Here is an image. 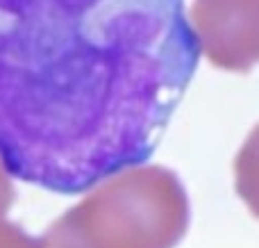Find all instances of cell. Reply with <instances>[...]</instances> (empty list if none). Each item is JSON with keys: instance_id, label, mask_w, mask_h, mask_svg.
Here are the masks:
<instances>
[{"instance_id": "obj_1", "label": "cell", "mask_w": 259, "mask_h": 248, "mask_svg": "<svg viewBox=\"0 0 259 248\" xmlns=\"http://www.w3.org/2000/svg\"><path fill=\"white\" fill-rule=\"evenodd\" d=\"M198 59L184 0H0V162L68 196L141 167Z\"/></svg>"}, {"instance_id": "obj_2", "label": "cell", "mask_w": 259, "mask_h": 248, "mask_svg": "<svg viewBox=\"0 0 259 248\" xmlns=\"http://www.w3.org/2000/svg\"><path fill=\"white\" fill-rule=\"evenodd\" d=\"M189 228V198L170 169L132 167L50 223L39 248H175Z\"/></svg>"}, {"instance_id": "obj_3", "label": "cell", "mask_w": 259, "mask_h": 248, "mask_svg": "<svg viewBox=\"0 0 259 248\" xmlns=\"http://www.w3.org/2000/svg\"><path fill=\"white\" fill-rule=\"evenodd\" d=\"M189 25L216 68L248 73L259 64V0H193Z\"/></svg>"}, {"instance_id": "obj_4", "label": "cell", "mask_w": 259, "mask_h": 248, "mask_svg": "<svg viewBox=\"0 0 259 248\" xmlns=\"http://www.w3.org/2000/svg\"><path fill=\"white\" fill-rule=\"evenodd\" d=\"M234 189L252 217L259 219V123L234 157Z\"/></svg>"}, {"instance_id": "obj_5", "label": "cell", "mask_w": 259, "mask_h": 248, "mask_svg": "<svg viewBox=\"0 0 259 248\" xmlns=\"http://www.w3.org/2000/svg\"><path fill=\"white\" fill-rule=\"evenodd\" d=\"M0 248H39V241L27 235L21 226L0 219Z\"/></svg>"}, {"instance_id": "obj_6", "label": "cell", "mask_w": 259, "mask_h": 248, "mask_svg": "<svg viewBox=\"0 0 259 248\" xmlns=\"http://www.w3.org/2000/svg\"><path fill=\"white\" fill-rule=\"evenodd\" d=\"M14 198H16V189H14L12 178H9L5 164L0 162V219L9 212V208L14 205Z\"/></svg>"}]
</instances>
